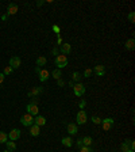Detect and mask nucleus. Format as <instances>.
I'll list each match as a JSON object with an SVG mask.
<instances>
[{
	"instance_id": "nucleus-37",
	"label": "nucleus",
	"mask_w": 135,
	"mask_h": 152,
	"mask_svg": "<svg viewBox=\"0 0 135 152\" xmlns=\"http://www.w3.org/2000/svg\"><path fill=\"white\" fill-rule=\"evenodd\" d=\"M4 79H6V76H4V74L3 72H0V84L4 82Z\"/></svg>"
},
{
	"instance_id": "nucleus-22",
	"label": "nucleus",
	"mask_w": 135,
	"mask_h": 152,
	"mask_svg": "<svg viewBox=\"0 0 135 152\" xmlns=\"http://www.w3.org/2000/svg\"><path fill=\"white\" fill-rule=\"evenodd\" d=\"M8 141V134L3 130H0V144H6Z\"/></svg>"
},
{
	"instance_id": "nucleus-1",
	"label": "nucleus",
	"mask_w": 135,
	"mask_h": 152,
	"mask_svg": "<svg viewBox=\"0 0 135 152\" xmlns=\"http://www.w3.org/2000/svg\"><path fill=\"white\" fill-rule=\"evenodd\" d=\"M27 113L30 114V116H33V117H35V116H38L39 114V107H38V99L37 98H34L33 101L27 105Z\"/></svg>"
},
{
	"instance_id": "nucleus-33",
	"label": "nucleus",
	"mask_w": 135,
	"mask_h": 152,
	"mask_svg": "<svg viewBox=\"0 0 135 152\" xmlns=\"http://www.w3.org/2000/svg\"><path fill=\"white\" fill-rule=\"evenodd\" d=\"M127 143H128V147H130V149H131V151H134V149H135V141L134 140H127Z\"/></svg>"
},
{
	"instance_id": "nucleus-15",
	"label": "nucleus",
	"mask_w": 135,
	"mask_h": 152,
	"mask_svg": "<svg viewBox=\"0 0 135 152\" xmlns=\"http://www.w3.org/2000/svg\"><path fill=\"white\" fill-rule=\"evenodd\" d=\"M30 134H31V136H34V137L39 136V134H41V126L33 124V125L30 126Z\"/></svg>"
},
{
	"instance_id": "nucleus-38",
	"label": "nucleus",
	"mask_w": 135,
	"mask_h": 152,
	"mask_svg": "<svg viewBox=\"0 0 135 152\" xmlns=\"http://www.w3.org/2000/svg\"><path fill=\"white\" fill-rule=\"evenodd\" d=\"M43 4H45V1H42V0H41V1H37V6H38V7L43 6Z\"/></svg>"
},
{
	"instance_id": "nucleus-36",
	"label": "nucleus",
	"mask_w": 135,
	"mask_h": 152,
	"mask_svg": "<svg viewBox=\"0 0 135 152\" xmlns=\"http://www.w3.org/2000/svg\"><path fill=\"white\" fill-rule=\"evenodd\" d=\"M76 144H77L78 148H81V147H82V139H78V140L76 141Z\"/></svg>"
},
{
	"instance_id": "nucleus-13",
	"label": "nucleus",
	"mask_w": 135,
	"mask_h": 152,
	"mask_svg": "<svg viewBox=\"0 0 135 152\" xmlns=\"http://www.w3.org/2000/svg\"><path fill=\"white\" fill-rule=\"evenodd\" d=\"M95 75L96 76H104L105 75V67L104 65H101V64H97V65H95Z\"/></svg>"
},
{
	"instance_id": "nucleus-14",
	"label": "nucleus",
	"mask_w": 135,
	"mask_h": 152,
	"mask_svg": "<svg viewBox=\"0 0 135 152\" xmlns=\"http://www.w3.org/2000/svg\"><path fill=\"white\" fill-rule=\"evenodd\" d=\"M60 52H61V55H64V56L69 55L70 52H72V46H70V43H62L61 46H60Z\"/></svg>"
},
{
	"instance_id": "nucleus-26",
	"label": "nucleus",
	"mask_w": 135,
	"mask_h": 152,
	"mask_svg": "<svg viewBox=\"0 0 135 152\" xmlns=\"http://www.w3.org/2000/svg\"><path fill=\"white\" fill-rule=\"evenodd\" d=\"M12 72H14V69H12L10 65H7L6 68H4V71H3V74H4V76H8V75H11Z\"/></svg>"
},
{
	"instance_id": "nucleus-20",
	"label": "nucleus",
	"mask_w": 135,
	"mask_h": 152,
	"mask_svg": "<svg viewBox=\"0 0 135 152\" xmlns=\"http://www.w3.org/2000/svg\"><path fill=\"white\" fill-rule=\"evenodd\" d=\"M46 62H47V60H46V57H43V56H39L38 59H37V67H43V65H46Z\"/></svg>"
},
{
	"instance_id": "nucleus-23",
	"label": "nucleus",
	"mask_w": 135,
	"mask_h": 152,
	"mask_svg": "<svg viewBox=\"0 0 135 152\" xmlns=\"http://www.w3.org/2000/svg\"><path fill=\"white\" fill-rule=\"evenodd\" d=\"M7 144V149L8 151H11V152H14V151H16V144H15V141H7L6 143Z\"/></svg>"
},
{
	"instance_id": "nucleus-39",
	"label": "nucleus",
	"mask_w": 135,
	"mask_h": 152,
	"mask_svg": "<svg viewBox=\"0 0 135 152\" xmlns=\"http://www.w3.org/2000/svg\"><path fill=\"white\" fill-rule=\"evenodd\" d=\"M7 18H8V15H7V14H4V15H1V20H6V19H7Z\"/></svg>"
},
{
	"instance_id": "nucleus-6",
	"label": "nucleus",
	"mask_w": 135,
	"mask_h": 152,
	"mask_svg": "<svg viewBox=\"0 0 135 152\" xmlns=\"http://www.w3.org/2000/svg\"><path fill=\"white\" fill-rule=\"evenodd\" d=\"M20 134H22V132H20L19 129H11L10 130V133H8V140H11V141H16V140H19V137Z\"/></svg>"
},
{
	"instance_id": "nucleus-35",
	"label": "nucleus",
	"mask_w": 135,
	"mask_h": 152,
	"mask_svg": "<svg viewBox=\"0 0 135 152\" xmlns=\"http://www.w3.org/2000/svg\"><path fill=\"white\" fill-rule=\"evenodd\" d=\"M51 53H53V55L55 56V57H57V56H58V53H60V49H58L57 46H55V48H53V50H51Z\"/></svg>"
},
{
	"instance_id": "nucleus-9",
	"label": "nucleus",
	"mask_w": 135,
	"mask_h": 152,
	"mask_svg": "<svg viewBox=\"0 0 135 152\" xmlns=\"http://www.w3.org/2000/svg\"><path fill=\"white\" fill-rule=\"evenodd\" d=\"M20 64H22V60L19 57H16V56H14V57L10 59V67H11L12 69H18L20 67Z\"/></svg>"
},
{
	"instance_id": "nucleus-31",
	"label": "nucleus",
	"mask_w": 135,
	"mask_h": 152,
	"mask_svg": "<svg viewBox=\"0 0 135 152\" xmlns=\"http://www.w3.org/2000/svg\"><path fill=\"white\" fill-rule=\"evenodd\" d=\"M80 152H93V148L92 147H85V145H82L80 148Z\"/></svg>"
},
{
	"instance_id": "nucleus-16",
	"label": "nucleus",
	"mask_w": 135,
	"mask_h": 152,
	"mask_svg": "<svg viewBox=\"0 0 135 152\" xmlns=\"http://www.w3.org/2000/svg\"><path fill=\"white\" fill-rule=\"evenodd\" d=\"M34 124L38 125V126H43V125L46 124V118L43 117V116H35L34 118Z\"/></svg>"
},
{
	"instance_id": "nucleus-17",
	"label": "nucleus",
	"mask_w": 135,
	"mask_h": 152,
	"mask_svg": "<svg viewBox=\"0 0 135 152\" xmlns=\"http://www.w3.org/2000/svg\"><path fill=\"white\" fill-rule=\"evenodd\" d=\"M61 143H62V145H64V147H68V148H69V147H72V145H73V139H72L70 136L62 137Z\"/></svg>"
},
{
	"instance_id": "nucleus-40",
	"label": "nucleus",
	"mask_w": 135,
	"mask_h": 152,
	"mask_svg": "<svg viewBox=\"0 0 135 152\" xmlns=\"http://www.w3.org/2000/svg\"><path fill=\"white\" fill-rule=\"evenodd\" d=\"M4 152H11V151H8V149H6V151H4Z\"/></svg>"
},
{
	"instance_id": "nucleus-8",
	"label": "nucleus",
	"mask_w": 135,
	"mask_h": 152,
	"mask_svg": "<svg viewBox=\"0 0 135 152\" xmlns=\"http://www.w3.org/2000/svg\"><path fill=\"white\" fill-rule=\"evenodd\" d=\"M38 78L39 80H41V83H45L49 80V78H50V72L47 69H41L38 72Z\"/></svg>"
},
{
	"instance_id": "nucleus-2",
	"label": "nucleus",
	"mask_w": 135,
	"mask_h": 152,
	"mask_svg": "<svg viewBox=\"0 0 135 152\" xmlns=\"http://www.w3.org/2000/svg\"><path fill=\"white\" fill-rule=\"evenodd\" d=\"M54 64L57 65V69H62V68H65L68 65V57L64 55H58L54 60Z\"/></svg>"
},
{
	"instance_id": "nucleus-27",
	"label": "nucleus",
	"mask_w": 135,
	"mask_h": 152,
	"mask_svg": "<svg viewBox=\"0 0 135 152\" xmlns=\"http://www.w3.org/2000/svg\"><path fill=\"white\" fill-rule=\"evenodd\" d=\"M127 19H128V22L135 23V12H134V11H131L130 14H128V15H127Z\"/></svg>"
},
{
	"instance_id": "nucleus-41",
	"label": "nucleus",
	"mask_w": 135,
	"mask_h": 152,
	"mask_svg": "<svg viewBox=\"0 0 135 152\" xmlns=\"http://www.w3.org/2000/svg\"><path fill=\"white\" fill-rule=\"evenodd\" d=\"M127 152H134V151H131V149H130V151H127Z\"/></svg>"
},
{
	"instance_id": "nucleus-32",
	"label": "nucleus",
	"mask_w": 135,
	"mask_h": 152,
	"mask_svg": "<svg viewBox=\"0 0 135 152\" xmlns=\"http://www.w3.org/2000/svg\"><path fill=\"white\" fill-rule=\"evenodd\" d=\"M85 106H87V101H85V99H81L80 103H78V107H80L81 110H84V109H85Z\"/></svg>"
},
{
	"instance_id": "nucleus-4",
	"label": "nucleus",
	"mask_w": 135,
	"mask_h": 152,
	"mask_svg": "<svg viewBox=\"0 0 135 152\" xmlns=\"http://www.w3.org/2000/svg\"><path fill=\"white\" fill-rule=\"evenodd\" d=\"M20 122H22V125H23V126L30 128L31 125L34 124V117H33V116H30L28 113H26L24 116H22V118H20Z\"/></svg>"
},
{
	"instance_id": "nucleus-5",
	"label": "nucleus",
	"mask_w": 135,
	"mask_h": 152,
	"mask_svg": "<svg viewBox=\"0 0 135 152\" xmlns=\"http://www.w3.org/2000/svg\"><path fill=\"white\" fill-rule=\"evenodd\" d=\"M85 91H87V88H85V86L81 84V83H76L73 86V92L76 97H82L85 94Z\"/></svg>"
},
{
	"instance_id": "nucleus-11",
	"label": "nucleus",
	"mask_w": 135,
	"mask_h": 152,
	"mask_svg": "<svg viewBox=\"0 0 135 152\" xmlns=\"http://www.w3.org/2000/svg\"><path fill=\"white\" fill-rule=\"evenodd\" d=\"M66 130H68V133H69L70 136H73V134H77V133H78L77 124H73V122L68 124V126H66Z\"/></svg>"
},
{
	"instance_id": "nucleus-29",
	"label": "nucleus",
	"mask_w": 135,
	"mask_h": 152,
	"mask_svg": "<svg viewBox=\"0 0 135 152\" xmlns=\"http://www.w3.org/2000/svg\"><path fill=\"white\" fill-rule=\"evenodd\" d=\"M91 121H92L95 125H100L101 124V118L100 117H96V116H93V117L91 118Z\"/></svg>"
},
{
	"instance_id": "nucleus-10",
	"label": "nucleus",
	"mask_w": 135,
	"mask_h": 152,
	"mask_svg": "<svg viewBox=\"0 0 135 152\" xmlns=\"http://www.w3.org/2000/svg\"><path fill=\"white\" fill-rule=\"evenodd\" d=\"M19 11V7H18V4L15 3H10L8 4V7H7V15H15L16 12Z\"/></svg>"
},
{
	"instance_id": "nucleus-12",
	"label": "nucleus",
	"mask_w": 135,
	"mask_h": 152,
	"mask_svg": "<svg viewBox=\"0 0 135 152\" xmlns=\"http://www.w3.org/2000/svg\"><path fill=\"white\" fill-rule=\"evenodd\" d=\"M42 91H43L42 87H34V88H31V90L28 91L27 95H28V98H37Z\"/></svg>"
},
{
	"instance_id": "nucleus-21",
	"label": "nucleus",
	"mask_w": 135,
	"mask_h": 152,
	"mask_svg": "<svg viewBox=\"0 0 135 152\" xmlns=\"http://www.w3.org/2000/svg\"><path fill=\"white\" fill-rule=\"evenodd\" d=\"M51 78H54L55 80L61 79V78H62V72H61V69H54V71H51Z\"/></svg>"
},
{
	"instance_id": "nucleus-3",
	"label": "nucleus",
	"mask_w": 135,
	"mask_h": 152,
	"mask_svg": "<svg viewBox=\"0 0 135 152\" xmlns=\"http://www.w3.org/2000/svg\"><path fill=\"white\" fill-rule=\"evenodd\" d=\"M88 121V116L85 113V110H80L77 113V117H76V124L77 125H85Z\"/></svg>"
},
{
	"instance_id": "nucleus-25",
	"label": "nucleus",
	"mask_w": 135,
	"mask_h": 152,
	"mask_svg": "<svg viewBox=\"0 0 135 152\" xmlns=\"http://www.w3.org/2000/svg\"><path fill=\"white\" fill-rule=\"evenodd\" d=\"M120 149H122V152H127V151H130V147H128L127 140L124 141V143H122V145H120Z\"/></svg>"
},
{
	"instance_id": "nucleus-30",
	"label": "nucleus",
	"mask_w": 135,
	"mask_h": 152,
	"mask_svg": "<svg viewBox=\"0 0 135 152\" xmlns=\"http://www.w3.org/2000/svg\"><path fill=\"white\" fill-rule=\"evenodd\" d=\"M51 30L57 34V37H60V33H61V29H60V26H57V25H53L51 26Z\"/></svg>"
},
{
	"instance_id": "nucleus-28",
	"label": "nucleus",
	"mask_w": 135,
	"mask_h": 152,
	"mask_svg": "<svg viewBox=\"0 0 135 152\" xmlns=\"http://www.w3.org/2000/svg\"><path fill=\"white\" fill-rule=\"evenodd\" d=\"M92 74H93V71L91 69V68H87V69L84 71V75H82V76H84V78H91Z\"/></svg>"
},
{
	"instance_id": "nucleus-19",
	"label": "nucleus",
	"mask_w": 135,
	"mask_h": 152,
	"mask_svg": "<svg viewBox=\"0 0 135 152\" xmlns=\"http://www.w3.org/2000/svg\"><path fill=\"white\" fill-rule=\"evenodd\" d=\"M81 139H82V145H85V147H92L93 139L91 136H85V137H81Z\"/></svg>"
},
{
	"instance_id": "nucleus-34",
	"label": "nucleus",
	"mask_w": 135,
	"mask_h": 152,
	"mask_svg": "<svg viewBox=\"0 0 135 152\" xmlns=\"http://www.w3.org/2000/svg\"><path fill=\"white\" fill-rule=\"evenodd\" d=\"M57 84H58V87H64V86H65V80H64V79H58V80H57Z\"/></svg>"
},
{
	"instance_id": "nucleus-7",
	"label": "nucleus",
	"mask_w": 135,
	"mask_h": 152,
	"mask_svg": "<svg viewBox=\"0 0 135 152\" xmlns=\"http://www.w3.org/2000/svg\"><path fill=\"white\" fill-rule=\"evenodd\" d=\"M114 118H111V117H108V118H104V120H101V126H103V130H109L111 129V126L114 125Z\"/></svg>"
},
{
	"instance_id": "nucleus-24",
	"label": "nucleus",
	"mask_w": 135,
	"mask_h": 152,
	"mask_svg": "<svg viewBox=\"0 0 135 152\" xmlns=\"http://www.w3.org/2000/svg\"><path fill=\"white\" fill-rule=\"evenodd\" d=\"M81 74L80 72H73V75H72V82H76V83H80V80H81Z\"/></svg>"
},
{
	"instance_id": "nucleus-18",
	"label": "nucleus",
	"mask_w": 135,
	"mask_h": 152,
	"mask_svg": "<svg viewBox=\"0 0 135 152\" xmlns=\"http://www.w3.org/2000/svg\"><path fill=\"white\" fill-rule=\"evenodd\" d=\"M124 48L127 49V50H134L135 49V41L134 38H130L126 41V43H124Z\"/></svg>"
}]
</instances>
